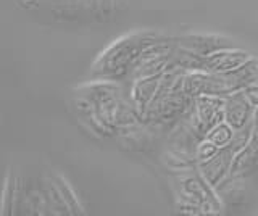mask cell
Listing matches in <instances>:
<instances>
[{
    "label": "cell",
    "instance_id": "cell-8",
    "mask_svg": "<svg viewBox=\"0 0 258 216\" xmlns=\"http://www.w3.org/2000/svg\"><path fill=\"white\" fill-rule=\"evenodd\" d=\"M177 45L181 49H185L192 53L199 55V57H208L213 52L224 49V47H229L226 42L224 37L215 36V34H204V33H190V34H184L177 39Z\"/></svg>",
    "mask_w": 258,
    "mask_h": 216
},
{
    "label": "cell",
    "instance_id": "cell-5",
    "mask_svg": "<svg viewBox=\"0 0 258 216\" xmlns=\"http://www.w3.org/2000/svg\"><path fill=\"white\" fill-rule=\"evenodd\" d=\"M161 75L133 79V84H131V87H129V100H131L136 111L139 113L141 121L147 118L152 103L155 102L157 95L160 92Z\"/></svg>",
    "mask_w": 258,
    "mask_h": 216
},
{
    "label": "cell",
    "instance_id": "cell-12",
    "mask_svg": "<svg viewBox=\"0 0 258 216\" xmlns=\"http://www.w3.org/2000/svg\"><path fill=\"white\" fill-rule=\"evenodd\" d=\"M216 194L220 195L224 205H240L247 200V186L245 178H232L223 181L216 187Z\"/></svg>",
    "mask_w": 258,
    "mask_h": 216
},
{
    "label": "cell",
    "instance_id": "cell-7",
    "mask_svg": "<svg viewBox=\"0 0 258 216\" xmlns=\"http://www.w3.org/2000/svg\"><path fill=\"white\" fill-rule=\"evenodd\" d=\"M256 111L250 107V103L244 97V94L231 92L226 95V105H224V121L231 124L234 129H244L245 126L255 121Z\"/></svg>",
    "mask_w": 258,
    "mask_h": 216
},
{
    "label": "cell",
    "instance_id": "cell-18",
    "mask_svg": "<svg viewBox=\"0 0 258 216\" xmlns=\"http://www.w3.org/2000/svg\"><path fill=\"white\" fill-rule=\"evenodd\" d=\"M220 150L221 149H218L212 140L204 137L197 142L196 149H194V155H196L197 163H204V162H208V160H212Z\"/></svg>",
    "mask_w": 258,
    "mask_h": 216
},
{
    "label": "cell",
    "instance_id": "cell-9",
    "mask_svg": "<svg viewBox=\"0 0 258 216\" xmlns=\"http://www.w3.org/2000/svg\"><path fill=\"white\" fill-rule=\"evenodd\" d=\"M75 95H81L89 100H92L95 105L107 99L113 97H123V89H121L119 83H116V79H95V81H89L78 86L75 89Z\"/></svg>",
    "mask_w": 258,
    "mask_h": 216
},
{
    "label": "cell",
    "instance_id": "cell-11",
    "mask_svg": "<svg viewBox=\"0 0 258 216\" xmlns=\"http://www.w3.org/2000/svg\"><path fill=\"white\" fill-rule=\"evenodd\" d=\"M224 76H226V84H228V94L239 92L242 89H245L247 86L258 83V58L253 57L237 71Z\"/></svg>",
    "mask_w": 258,
    "mask_h": 216
},
{
    "label": "cell",
    "instance_id": "cell-16",
    "mask_svg": "<svg viewBox=\"0 0 258 216\" xmlns=\"http://www.w3.org/2000/svg\"><path fill=\"white\" fill-rule=\"evenodd\" d=\"M44 192H45V197H47V202H48V208L52 210L53 214H70V210L64 200L60 194L58 187L52 179H45V186H44Z\"/></svg>",
    "mask_w": 258,
    "mask_h": 216
},
{
    "label": "cell",
    "instance_id": "cell-15",
    "mask_svg": "<svg viewBox=\"0 0 258 216\" xmlns=\"http://www.w3.org/2000/svg\"><path fill=\"white\" fill-rule=\"evenodd\" d=\"M234 135H236V129L226 121H221L216 126H213L205 137L208 140H212L218 149H228V147H231Z\"/></svg>",
    "mask_w": 258,
    "mask_h": 216
},
{
    "label": "cell",
    "instance_id": "cell-17",
    "mask_svg": "<svg viewBox=\"0 0 258 216\" xmlns=\"http://www.w3.org/2000/svg\"><path fill=\"white\" fill-rule=\"evenodd\" d=\"M24 202H26V210H28V213L45 214L47 213L45 210H50V208H48V202H47L45 192L32 190L31 194L26 195Z\"/></svg>",
    "mask_w": 258,
    "mask_h": 216
},
{
    "label": "cell",
    "instance_id": "cell-19",
    "mask_svg": "<svg viewBox=\"0 0 258 216\" xmlns=\"http://www.w3.org/2000/svg\"><path fill=\"white\" fill-rule=\"evenodd\" d=\"M240 92L244 94V97L250 103V107H252L255 111H258V83L247 86L245 89H242Z\"/></svg>",
    "mask_w": 258,
    "mask_h": 216
},
{
    "label": "cell",
    "instance_id": "cell-1",
    "mask_svg": "<svg viewBox=\"0 0 258 216\" xmlns=\"http://www.w3.org/2000/svg\"><path fill=\"white\" fill-rule=\"evenodd\" d=\"M158 39L160 37L157 34L147 33V31H137V33L121 36L97 57L92 71L97 76L108 79L131 75L141 53Z\"/></svg>",
    "mask_w": 258,
    "mask_h": 216
},
{
    "label": "cell",
    "instance_id": "cell-6",
    "mask_svg": "<svg viewBox=\"0 0 258 216\" xmlns=\"http://www.w3.org/2000/svg\"><path fill=\"white\" fill-rule=\"evenodd\" d=\"M234 150L231 147L221 149L218 154L204 163H197V173L204 178L212 187H218L223 181L231 176V166L234 160Z\"/></svg>",
    "mask_w": 258,
    "mask_h": 216
},
{
    "label": "cell",
    "instance_id": "cell-13",
    "mask_svg": "<svg viewBox=\"0 0 258 216\" xmlns=\"http://www.w3.org/2000/svg\"><path fill=\"white\" fill-rule=\"evenodd\" d=\"M118 140H119V146L123 149L131 150V152H139V150H145L150 146L152 135L139 123L136 126L118 131Z\"/></svg>",
    "mask_w": 258,
    "mask_h": 216
},
{
    "label": "cell",
    "instance_id": "cell-2",
    "mask_svg": "<svg viewBox=\"0 0 258 216\" xmlns=\"http://www.w3.org/2000/svg\"><path fill=\"white\" fill-rule=\"evenodd\" d=\"M224 105L226 95L204 94L194 99L189 119L200 139H204L213 126L224 121Z\"/></svg>",
    "mask_w": 258,
    "mask_h": 216
},
{
    "label": "cell",
    "instance_id": "cell-3",
    "mask_svg": "<svg viewBox=\"0 0 258 216\" xmlns=\"http://www.w3.org/2000/svg\"><path fill=\"white\" fill-rule=\"evenodd\" d=\"M192 102L194 100L189 99L182 92V89L158 95L155 102L152 103L149 115L145 119H158V121L163 123L173 121V119H177L184 115V111L189 108V105H192Z\"/></svg>",
    "mask_w": 258,
    "mask_h": 216
},
{
    "label": "cell",
    "instance_id": "cell-4",
    "mask_svg": "<svg viewBox=\"0 0 258 216\" xmlns=\"http://www.w3.org/2000/svg\"><path fill=\"white\" fill-rule=\"evenodd\" d=\"M252 58L253 55L248 50L224 47V49H220L213 52L212 55H208V57H205L202 69L212 71V73H218V75H231L244 66Z\"/></svg>",
    "mask_w": 258,
    "mask_h": 216
},
{
    "label": "cell",
    "instance_id": "cell-10",
    "mask_svg": "<svg viewBox=\"0 0 258 216\" xmlns=\"http://www.w3.org/2000/svg\"><path fill=\"white\" fill-rule=\"evenodd\" d=\"M160 162L168 171H171L174 174H185V173L197 171L196 155H194V152L187 149H179V147L168 149L160 155Z\"/></svg>",
    "mask_w": 258,
    "mask_h": 216
},
{
    "label": "cell",
    "instance_id": "cell-14",
    "mask_svg": "<svg viewBox=\"0 0 258 216\" xmlns=\"http://www.w3.org/2000/svg\"><path fill=\"white\" fill-rule=\"evenodd\" d=\"M53 181L56 184V187H58L60 194L64 200V203H67L68 210H70V214H84V206L81 205L79 198L76 195V192L73 190V187L68 184V181L63 178L60 174H55L53 176Z\"/></svg>",
    "mask_w": 258,
    "mask_h": 216
}]
</instances>
